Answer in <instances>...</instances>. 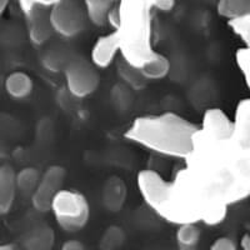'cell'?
<instances>
[{"label": "cell", "instance_id": "cell-26", "mask_svg": "<svg viewBox=\"0 0 250 250\" xmlns=\"http://www.w3.org/2000/svg\"><path fill=\"white\" fill-rule=\"evenodd\" d=\"M62 250H83L84 249V244H83L82 242H79V240H66L64 244L62 245Z\"/></svg>", "mask_w": 250, "mask_h": 250}, {"label": "cell", "instance_id": "cell-21", "mask_svg": "<svg viewBox=\"0 0 250 250\" xmlns=\"http://www.w3.org/2000/svg\"><path fill=\"white\" fill-rule=\"evenodd\" d=\"M119 75L129 86H133L135 89L143 88V86H145L146 82H148V79L143 75L140 69L131 66L124 59H123L122 65L119 66Z\"/></svg>", "mask_w": 250, "mask_h": 250}, {"label": "cell", "instance_id": "cell-13", "mask_svg": "<svg viewBox=\"0 0 250 250\" xmlns=\"http://www.w3.org/2000/svg\"><path fill=\"white\" fill-rule=\"evenodd\" d=\"M126 188L119 176H111L106 180L103 189V202L106 209L110 211H118L124 204Z\"/></svg>", "mask_w": 250, "mask_h": 250}, {"label": "cell", "instance_id": "cell-25", "mask_svg": "<svg viewBox=\"0 0 250 250\" xmlns=\"http://www.w3.org/2000/svg\"><path fill=\"white\" fill-rule=\"evenodd\" d=\"M210 248L213 250H235L236 244L229 236H219L214 240Z\"/></svg>", "mask_w": 250, "mask_h": 250}, {"label": "cell", "instance_id": "cell-28", "mask_svg": "<svg viewBox=\"0 0 250 250\" xmlns=\"http://www.w3.org/2000/svg\"><path fill=\"white\" fill-rule=\"evenodd\" d=\"M10 1H12V0H0V13H1V14H4V13L6 12V8L9 6Z\"/></svg>", "mask_w": 250, "mask_h": 250}, {"label": "cell", "instance_id": "cell-4", "mask_svg": "<svg viewBox=\"0 0 250 250\" xmlns=\"http://www.w3.org/2000/svg\"><path fill=\"white\" fill-rule=\"evenodd\" d=\"M50 211L54 214L58 225L69 233L83 229L90 215V208L84 194L65 189L55 195Z\"/></svg>", "mask_w": 250, "mask_h": 250}, {"label": "cell", "instance_id": "cell-23", "mask_svg": "<svg viewBox=\"0 0 250 250\" xmlns=\"http://www.w3.org/2000/svg\"><path fill=\"white\" fill-rule=\"evenodd\" d=\"M235 62L239 70L242 73L244 82L247 84L248 89L250 90V48L249 46H243L238 49L235 54Z\"/></svg>", "mask_w": 250, "mask_h": 250}, {"label": "cell", "instance_id": "cell-29", "mask_svg": "<svg viewBox=\"0 0 250 250\" xmlns=\"http://www.w3.org/2000/svg\"><path fill=\"white\" fill-rule=\"evenodd\" d=\"M13 249H15L14 244H6V245H1V247H0V250H13Z\"/></svg>", "mask_w": 250, "mask_h": 250}, {"label": "cell", "instance_id": "cell-7", "mask_svg": "<svg viewBox=\"0 0 250 250\" xmlns=\"http://www.w3.org/2000/svg\"><path fill=\"white\" fill-rule=\"evenodd\" d=\"M137 184L146 205L162 218L170 200L171 183L165 180L158 171L146 169L138 174Z\"/></svg>", "mask_w": 250, "mask_h": 250}, {"label": "cell", "instance_id": "cell-20", "mask_svg": "<svg viewBox=\"0 0 250 250\" xmlns=\"http://www.w3.org/2000/svg\"><path fill=\"white\" fill-rule=\"evenodd\" d=\"M228 26L242 40L243 45L250 48V13L228 20Z\"/></svg>", "mask_w": 250, "mask_h": 250}, {"label": "cell", "instance_id": "cell-27", "mask_svg": "<svg viewBox=\"0 0 250 250\" xmlns=\"http://www.w3.org/2000/svg\"><path fill=\"white\" fill-rule=\"evenodd\" d=\"M240 247L245 250H250V235L249 234H245V235H243L242 240H240Z\"/></svg>", "mask_w": 250, "mask_h": 250}, {"label": "cell", "instance_id": "cell-3", "mask_svg": "<svg viewBox=\"0 0 250 250\" xmlns=\"http://www.w3.org/2000/svg\"><path fill=\"white\" fill-rule=\"evenodd\" d=\"M199 125L175 113L146 114L133 120L124 137L163 156L184 160L193 146V137Z\"/></svg>", "mask_w": 250, "mask_h": 250}, {"label": "cell", "instance_id": "cell-6", "mask_svg": "<svg viewBox=\"0 0 250 250\" xmlns=\"http://www.w3.org/2000/svg\"><path fill=\"white\" fill-rule=\"evenodd\" d=\"M64 77L69 93L75 98H86L97 90L100 78L91 60L83 58L69 60L64 66Z\"/></svg>", "mask_w": 250, "mask_h": 250}, {"label": "cell", "instance_id": "cell-24", "mask_svg": "<svg viewBox=\"0 0 250 250\" xmlns=\"http://www.w3.org/2000/svg\"><path fill=\"white\" fill-rule=\"evenodd\" d=\"M19 3L20 8L23 10L25 15L30 14L31 10L37 5H44V6H50L54 3H57L58 0H17Z\"/></svg>", "mask_w": 250, "mask_h": 250}, {"label": "cell", "instance_id": "cell-8", "mask_svg": "<svg viewBox=\"0 0 250 250\" xmlns=\"http://www.w3.org/2000/svg\"><path fill=\"white\" fill-rule=\"evenodd\" d=\"M66 171L60 165H51L42 174L37 189L31 195L33 207L38 211H50L51 203L58 193L62 189Z\"/></svg>", "mask_w": 250, "mask_h": 250}, {"label": "cell", "instance_id": "cell-5", "mask_svg": "<svg viewBox=\"0 0 250 250\" xmlns=\"http://www.w3.org/2000/svg\"><path fill=\"white\" fill-rule=\"evenodd\" d=\"M88 19L84 4L77 0H58L50 5V21L54 33L64 38H73L82 33Z\"/></svg>", "mask_w": 250, "mask_h": 250}, {"label": "cell", "instance_id": "cell-19", "mask_svg": "<svg viewBox=\"0 0 250 250\" xmlns=\"http://www.w3.org/2000/svg\"><path fill=\"white\" fill-rule=\"evenodd\" d=\"M40 176H42V174L39 173V170L33 168V167L21 169L19 173H17L18 190L21 191L25 195H33L38 184H39Z\"/></svg>", "mask_w": 250, "mask_h": 250}, {"label": "cell", "instance_id": "cell-17", "mask_svg": "<svg viewBox=\"0 0 250 250\" xmlns=\"http://www.w3.org/2000/svg\"><path fill=\"white\" fill-rule=\"evenodd\" d=\"M200 229L198 223H185L178 225V230L175 233V242L178 248L183 250L193 249L200 240Z\"/></svg>", "mask_w": 250, "mask_h": 250}, {"label": "cell", "instance_id": "cell-10", "mask_svg": "<svg viewBox=\"0 0 250 250\" xmlns=\"http://www.w3.org/2000/svg\"><path fill=\"white\" fill-rule=\"evenodd\" d=\"M29 19V38L37 45H43L54 33L50 21V6L37 5L30 14Z\"/></svg>", "mask_w": 250, "mask_h": 250}, {"label": "cell", "instance_id": "cell-1", "mask_svg": "<svg viewBox=\"0 0 250 250\" xmlns=\"http://www.w3.org/2000/svg\"><path fill=\"white\" fill-rule=\"evenodd\" d=\"M184 168L170 180V200L162 219L171 224L218 225L231 205L250 196V146L233 135L198 128Z\"/></svg>", "mask_w": 250, "mask_h": 250}, {"label": "cell", "instance_id": "cell-12", "mask_svg": "<svg viewBox=\"0 0 250 250\" xmlns=\"http://www.w3.org/2000/svg\"><path fill=\"white\" fill-rule=\"evenodd\" d=\"M233 137L245 146H250V98L238 103L233 118Z\"/></svg>", "mask_w": 250, "mask_h": 250}, {"label": "cell", "instance_id": "cell-22", "mask_svg": "<svg viewBox=\"0 0 250 250\" xmlns=\"http://www.w3.org/2000/svg\"><path fill=\"white\" fill-rule=\"evenodd\" d=\"M124 231L119 227H109L102 238L103 249H115L124 243Z\"/></svg>", "mask_w": 250, "mask_h": 250}, {"label": "cell", "instance_id": "cell-11", "mask_svg": "<svg viewBox=\"0 0 250 250\" xmlns=\"http://www.w3.org/2000/svg\"><path fill=\"white\" fill-rule=\"evenodd\" d=\"M18 191L17 171L10 164L0 167V213L8 214L14 204Z\"/></svg>", "mask_w": 250, "mask_h": 250}, {"label": "cell", "instance_id": "cell-2", "mask_svg": "<svg viewBox=\"0 0 250 250\" xmlns=\"http://www.w3.org/2000/svg\"><path fill=\"white\" fill-rule=\"evenodd\" d=\"M175 0H119V26L115 29L120 42V55L134 68L143 70L165 55L153 45V14L169 12Z\"/></svg>", "mask_w": 250, "mask_h": 250}, {"label": "cell", "instance_id": "cell-18", "mask_svg": "<svg viewBox=\"0 0 250 250\" xmlns=\"http://www.w3.org/2000/svg\"><path fill=\"white\" fill-rule=\"evenodd\" d=\"M216 12L227 20L250 13V0H218Z\"/></svg>", "mask_w": 250, "mask_h": 250}, {"label": "cell", "instance_id": "cell-9", "mask_svg": "<svg viewBox=\"0 0 250 250\" xmlns=\"http://www.w3.org/2000/svg\"><path fill=\"white\" fill-rule=\"evenodd\" d=\"M120 53V42L118 33L113 30L97 39L91 49L90 60L98 69L108 68L113 64L117 55Z\"/></svg>", "mask_w": 250, "mask_h": 250}, {"label": "cell", "instance_id": "cell-14", "mask_svg": "<svg viewBox=\"0 0 250 250\" xmlns=\"http://www.w3.org/2000/svg\"><path fill=\"white\" fill-rule=\"evenodd\" d=\"M8 95H10L14 99H24L29 97L34 88L33 79L29 74L24 71H13L6 77L5 83H4Z\"/></svg>", "mask_w": 250, "mask_h": 250}, {"label": "cell", "instance_id": "cell-15", "mask_svg": "<svg viewBox=\"0 0 250 250\" xmlns=\"http://www.w3.org/2000/svg\"><path fill=\"white\" fill-rule=\"evenodd\" d=\"M88 19L97 26L108 24L111 9L115 6V0H83Z\"/></svg>", "mask_w": 250, "mask_h": 250}, {"label": "cell", "instance_id": "cell-16", "mask_svg": "<svg viewBox=\"0 0 250 250\" xmlns=\"http://www.w3.org/2000/svg\"><path fill=\"white\" fill-rule=\"evenodd\" d=\"M54 231L48 225H42L33 229L30 234L25 238L24 244L28 249L46 250L54 244Z\"/></svg>", "mask_w": 250, "mask_h": 250}]
</instances>
